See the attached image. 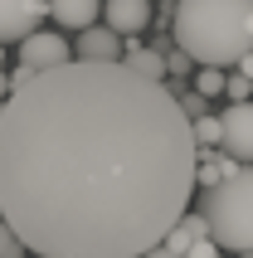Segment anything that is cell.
<instances>
[{"mask_svg": "<svg viewBox=\"0 0 253 258\" xmlns=\"http://www.w3.org/2000/svg\"><path fill=\"white\" fill-rule=\"evenodd\" d=\"M146 258H180V253H170V248L161 244V248H151V253H146Z\"/></svg>", "mask_w": 253, "mask_h": 258, "instance_id": "44dd1931", "label": "cell"}, {"mask_svg": "<svg viewBox=\"0 0 253 258\" xmlns=\"http://www.w3.org/2000/svg\"><path fill=\"white\" fill-rule=\"evenodd\" d=\"M219 253H224V248L214 244V239H205V244H195V248H190V258H219Z\"/></svg>", "mask_w": 253, "mask_h": 258, "instance_id": "d6986e66", "label": "cell"}, {"mask_svg": "<svg viewBox=\"0 0 253 258\" xmlns=\"http://www.w3.org/2000/svg\"><path fill=\"white\" fill-rule=\"evenodd\" d=\"M175 98H180V107H185V117H190V122L210 117V107H205V93H195V88H190V93H175Z\"/></svg>", "mask_w": 253, "mask_h": 258, "instance_id": "e0dca14e", "label": "cell"}, {"mask_svg": "<svg viewBox=\"0 0 253 258\" xmlns=\"http://www.w3.org/2000/svg\"><path fill=\"white\" fill-rule=\"evenodd\" d=\"M102 15V0H49V20H58L64 29H93V20Z\"/></svg>", "mask_w": 253, "mask_h": 258, "instance_id": "30bf717a", "label": "cell"}, {"mask_svg": "<svg viewBox=\"0 0 253 258\" xmlns=\"http://www.w3.org/2000/svg\"><path fill=\"white\" fill-rule=\"evenodd\" d=\"M0 58H5V54H0Z\"/></svg>", "mask_w": 253, "mask_h": 258, "instance_id": "cb8c5ba5", "label": "cell"}, {"mask_svg": "<svg viewBox=\"0 0 253 258\" xmlns=\"http://www.w3.org/2000/svg\"><path fill=\"white\" fill-rule=\"evenodd\" d=\"M195 142H200V151L224 146V122H219V117H200V122H195Z\"/></svg>", "mask_w": 253, "mask_h": 258, "instance_id": "4fadbf2b", "label": "cell"}, {"mask_svg": "<svg viewBox=\"0 0 253 258\" xmlns=\"http://www.w3.org/2000/svg\"><path fill=\"white\" fill-rule=\"evenodd\" d=\"M49 15V0H0V44H25L39 34V20Z\"/></svg>", "mask_w": 253, "mask_h": 258, "instance_id": "277c9868", "label": "cell"}, {"mask_svg": "<svg viewBox=\"0 0 253 258\" xmlns=\"http://www.w3.org/2000/svg\"><path fill=\"white\" fill-rule=\"evenodd\" d=\"M234 73H243V78L253 83V54H243V58H239V69H234Z\"/></svg>", "mask_w": 253, "mask_h": 258, "instance_id": "ffe728a7", "label": "cell"}, {"mask_svg": "<svg viewBox=\"0 0 253 258\" xmlns=\"http://www.w3.org/2000/svg\"><path fill=\"white\" fill-rule=\"evenodd\" d=\"M0 98H10V78L5 73H0Z\"/></svg>", "mask_w": 253, "mask_h": 258, "instance_id": "7402d4cb", "label": "cell"}, {"mask_svg": "<svg viewBox=\"0 0 253 258\" xmlns=\"http://www.w3.org/2000/svg\"><path fill=\"white\" fill-rule=\"evenodd\" d=\"M239 258H253V253H239Z\"/></svg>", "mask_w": 253, "mask_h": 258, "instance_id": "603a6c76", "label": "cell"}, {"mask_svg": "<svg viewBox=\"0 0 253 258\" xmlns=\"http://www.w3.org/2000/svg\"><path fill=\"white\" fill-rule=\"evenodd\" d=\"M102 15H107V29H117L122 39H137L151 25V0H102Z\"/></svg>", "mask_w": 253, "mask_h": 258, "instance_id": "ba28073f", "label": "cell"}, {"mask_svg": "<svg viewBox=\"0 0 253 258\" xmlns=\"http://www.w3.org/2000/svg\"><path fill=\"white\" fill-rule=\"evenodd\" d=\"M29 248L20 244V234L10 229V224H5V219H0V258H25Z\"/></svg>", "mask_w": 253, "mask_h": 258, "instance_id": "9a60e30c", "label": "cell"}, {"mask_svg": "<svg viewBox=\"0 0 253 258\" xmlns=\"http://www.w3.org/2000/svg\"><path fill=\"white\" fill-rule=\"evenodd\" d=\"M205 239H210V224H205V215H185L180 224L166 234V248H170V253H180V258H190V248L205 244Z\"/></svg>", "mask_w": 253, "mask_h": 258, "instance_id": "8fae6325", "label": "cell"}, {"mask_svg": "<svg viewBox=\"0 0 253 258\" xmlns=\"http://www.w3.org/2000/svg\"><path fill=\"white\" fill-rule=\"evenodd\" d=\"M122 54H126V39L107 25L83 29L78 44H73V58H83V63H122Z\"/></svg>", "mask_w": 253, "mask_h": 258, "instance_id": "52a82bcc", "label": "cell"}, {"mask_svg": "<svg viewBox=\"0 0 253 258\" xmlns=\"http://www.w3.org/2000/svg\"><path fill=\"white\" fill-rule=\"evenodd\" d=\"M229 98L234 102H253V83L243 78V73H229Z\"/></svg>", "mask_w": 253, "mask_h": 258, "instance_id": "ac0fdd59", "label": "cell"}, {"mask_svg": "<svg viewBox=\"0 0 253 258\" xmlns=\"http://www.w3.org/2000/svg\"><path fill=\"white\" fill-rule=\"evenodd\" d=\"M195 93H205V98L229 93V73H224V69H200V73H195Z\"/></svg>", "mask_w": 253, "mask_h": 258, "instance_id": "5bb4252c", "label": "cell"}, {"mask_svg": "<svg viewBox=\"0 0 253 258\" xmlns=\"http://www.w3.org/2000/svg\"><path fill=\"white\" fill-rule=\"evenodd\" d=\"M122 63L132 73H141V78H151V83H166L170 78V69H166V49H146V44H137V39H126V54H122Z\"/></svg>", "mask_w": 253, "mask_h": 258, "instance_id": "9c48e42d", "label": "cell"}, {"mask_svg": "<svg viewBox=\"0 0 253 258\" xmlns=\"http://www.w3.org/2000/svg\"><path fill=\"white\" fill-rule=\"evenodd\" d=\"M166 69H170V78H190L195 58L185 54V49H166Z\"/></svg>", "mask_w": 253, "mask_h": 258, "instance_id": "2e32d148", "label": "cell"}, {"mask_svg": "<svg viewBox=\"0 0 253 258\" xmlns=\"http://www.w3.org/2000/svg\"><path fill=\"white\" fill-rule=\"evenodd\" d=\"M200 215L210 224V239L229 253H253V166H239V175L219 180L200 195Z\"/></svg>", "mask_w": 253, "mask_h": 258, "instance_id": "3957f363", "label": "cell"}, {"mask_svg": "<svg viewBox=\"0 0 253 258\" xmlns=\"http://www.w3.org/2000/svg\"><path fill=\"white\" fill-rule=\"evenodd\" d=\"M58 63H73V49H69V39H64V34L39 29V34H29V39L20 44V69L49 73V69H58Z\"/></svg>", "mask_w": 253, "mask_h": 258, "instance_id": "5b68a950", "label": "cell"}, {"mask_svg": "<svg viewBox=\"0 0 253 258\" xmlns=\"http://www.w3.org/2000/svg\"><path fill=\"white\" fill-rule=\"evenodd\" d=\"M229 175H239V161L229 156V151H200V175H195L200 190H214Z\"/></svg>", "mask_w": 253, "mask_h": 258, "instance_id": "7c38bea8", "label": "cell"}, {"mask_svg": "<svg viewBox=\"0 0 253 258\" xmlns=\"http://www.w3.org/2000/svg\"><path fill=\"white\" fill-rule=\"evenodd\" d=\"M175 49L200 69H239L253 54V0H175Z\"/></svg>", "mask_w": 253, "mask_h": 258, "instance_id": "7a4b0ae2", "label": "cell"}, {"mask_svg": "<svg viewBox=\"0 0 253 258\" xmlns=\"http://www.w3.org/2000/svg\"><path fill=\"white\" fill-rule=\"evenodd\" d=\"M219 122H224V146L219 151H229L234 161L253 166V102H229V112Z\"/></svg>", "mask_w": 253, "mask_h": 258, "instance_id": "8992f818", "label": "cell"}, {"mask_svg": "<svg viewBox=\"0 0 253 258\" xmlns=\"http://www.w3.org/2000/svg\"><path fill=\"white\" fill-rule=\"evenodd\" d=\"M200 142L170 83L58 63L0 117V210L44 258H146L190 215Z\"/></svg>", "mask_w": 253, "mask_h": 258, "instance_id": "6da1fadb", "label": "cell"}]
</instances>
